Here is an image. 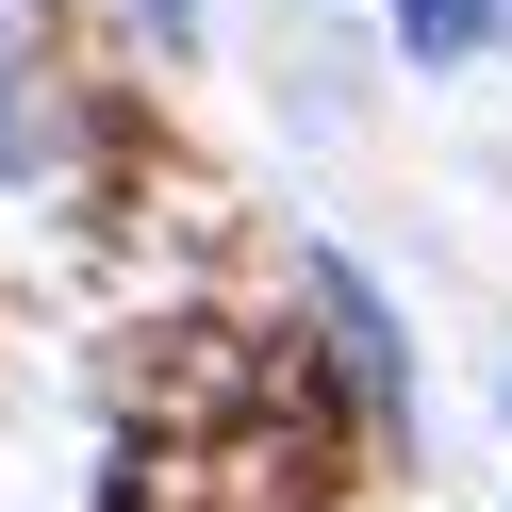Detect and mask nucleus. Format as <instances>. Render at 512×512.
Here are the masks:
<instances>
[{
	"mask_svg": "<svg viewBox=\"0 0 512 512\" xmlns=\"http://www.w3.org/2000/svg\"><path fill=\"white\" fill-rule=\"evenodd\" d=\"M347 364L281 314H166L116 347L100 512H347Z\"/></svg>",
	"mask_w": 512,
	"mask_h": 512,
	"instance_id": "1",
	"label": "nucleus"
},
{
	"mask_svg": "<svg viewBox=\"0 0 512 512\" xmlns=\"http://www.w3.org/2000/svg\"><path fill=\"white\" fill-rule=\"evenodd\" d=\"M100 116V34L67 0H0V182H67Z\"/></svg>",
	"mask_w": 512,
	"mask_h": 512,
	"instance_id": "2",
	"label": "nucleus"
},
{
	"mask_svg": "<svg viewBox=\"0 0 512 512\" xmlns=\"http://www.w3.org/2000/svg\"><path fill=\"white\" fill-rule=\"evenodd\" d=\"M397 50L413 67H479L496 50V0H397Z\"/></svg>",
	"mask_w": 512,
	"mask_h": 512,
	"instance_id": "3",
	"label": "nucleus"
},
{
	"mask_svg": "<svg viewBox=\"0 0 512 512\" xmlns=\"http://www.w3.org/2000/svg\"><path fill=\"white\" fill-rule=\"evenodd\" d=\"M149 17V50H199V0H133Z\"/></svg>",
	"mask_w": 512,
	"mask_h": 512,
	"instance_id": "4",
	"label": "nucleus"
},
{
	"mask_svg": "<svg viewBox=\"0 0 512 512\" xmlns=\"http://www.w3.org/2000/svg\"><path fill=\"white\" fill-rule=\"evenodd\" d=\"M496 50H512V0H496Z\"/></svg>",
	"mask_w": 512,
	"mask_h": 512,
	"instance_id": "5",
	"label": "nucleus"
}]
</instances>
